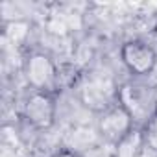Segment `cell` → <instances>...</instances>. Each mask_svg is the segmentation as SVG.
Listing matches in <instances>:
<instances>
[{
    "label": "cell",
    "mask_w": 157,
    "mask_h": 157,
    "mask_svg": "<svg viewBox=\"0 0 157 157\" xmlns=\"http://www.w3.org/2000/svg\"><path fill=\"white\" fill-rule=\"evenodd\" d=\"M142 139H144V148H148L150 151L157 153V113L144 124Z\"/></svg>",
    "instance_id": "cell-9"
},
{
    "label": "cell",
    "mask_w": 157,
    "mask_h": 157,
    "mask_svg": "<svg viewBox=\"0 0 157 157\" xmlns=\"http://www.w3.org/2000/svg\"><path fill=\"white\" fill-rule=\"evenodd\" d=\"M153 32H155V35H157V21H155V26H153Z\"/></svg>",
    "instance_id": "cell-11"
},
{
    "label": "cell",
    "mask_w": 157,
    "mask_h": 157,
    "mask_svg": "<svg viewBox=\"0 0 157 157\" xmlns=\"http://www.w3.org/2000/svg\"><path fill=\"white\" fill-rule=\"evenodd\" d=\"M142 148H144L142 129L135 128L118 144H115V157H139V153H140Z\"/></svg>",
    "instance_id": "cell-7"
},
{
    "label": "cell",
    "mask_w": 157,
    "mask_h": 157,
    "mask_svg": "<svg viewBox=\"0 0 157 157\" xmlns=\"http://www.w3.org/2000/svg\"><path fill=\"white\" fill-rule=\"evenodd\" d=\"M153 91H155V98H157V83L153 85Z\"/></svg>",
    "instance_id": "cell-12"
},
{
    "label": "cell",
    "mask_w": 157,
    "mask_h": 157,
    "mask_svg": "<svg viewBox=\"0 0 157 157\" xmlns=\"http://www.w3.org/2000/svg\"><path fill=\"white\" fill-rule=\"evenodd\" d=\"M24 120L35 129H48L56 120V98L50 93L32 91L22 104Z\"/></svg>",
    "instance_id": "cell-4"
},
{
    "label": "cell",
    "mask_w": 157,
    "mask_h": 157,
    "mask_svg": "<svg viewBox=\"0 0 157 157\" xmlns=\"http://www.w3.org/2000/svg\"><path fill=\"white\" fill-rule=\"evenodd\" d=\"M135 129V124L129 117V113L117 102L109 109H105L100 115L98 120V131L102 139H105L111 144H118L126 135H129Z\"/></svg>",
    "instance_id": "cell-5"
},
{
    "label": "cell",
    "mask_w": 157,
    "mask_h": 157,
    "mask_svg": "<svg viewBox=\"0 0 157 157\" xmlns=\"http://www.w3.org/2000/svg\"><path fill=\"white\" fill-rule=\"evenodd\" d=\"M52 157H78L74 151H70V150H61V151H56Z\"/></svg>",
    "instance_id": "cell-10"
},
{
    "label": "cell",
    "mask_w": 157,
    "mask_h": 157,
    "mask_svg": "<svg viewBox=\"0 0 157 157\" xmlns=\"http://www.w3.org/2000/svg\"><path fill=\"white\" fill-rule=\"evenodd\" d=\"M80 98H82V102L87 105V107H91L93 111H105V109H109L111 107V104H109V93H107V89L102 85V83H98V82H89V83H85L83 85V89L80 91Z\"/></svg>",
    "instance_id": "cell-6"
},
{
    "label": "cell",
    "mask_w": 157,
    "mask_h": 157,
    "mask_svg": "<svg viewBox=\"0 0 157 157\" xmlns=\"http://www.w3.org/2000/svg\"><path fill=\"white\" fill-rule=\"evenodd\" d=\"M120 59L133 76H148L157 65V50L144 41L131 39L122 44Z\"/></svg>",
    "instance_id": "cell-3"
},
{
    "label": "cell",
    "mask_w": 157,
    "mask_h": 157,
    "mask_svg": "<svg viewBox=\"0 0 157 157\" xmlns=\"http://www.w3.org/2000/svg\"><path fill=\"white\" fill-rule=\"evenodd\" d=\"M28 28H30V24L24 22V21H11L10 24H6L4 33H6V37H8L13 44H19V43H22V41L26 39Z\"/></svg>",
    "instance_id": "cell-8"
},
{
    "label": "cell",
    "mask_w": 157,
    "mask_h": 157,
    "mask_svg": "<svg viewBox=\"0 0 157 157\" xmlns=\"http://www.w3.org/2000/svg\"><path fill=\"white\" fill-rule=\"evenodd\" d=\"M118 104L129 113L135 128H144V124L157 113V98L151 85L126 82L117 91Z\"/></svg>",
    "instance_id": "cell-1"
},
{
    "label": "cell",
    "mask_w": 157,
    "mask_h": 157,
    "mask_svg": "<svg viewBox=\"0 0 157 157\" xmlns=\"http://www.w3.org/2000/svg\"><path fill=\"white\" fill-rule=\"evenodd\" d=\"M22 72L33 91L54 94L59 89V65L44 52H32L22 63Z\"/></svg>",
    "instance_id": "cell-2"
}]
</instances>
